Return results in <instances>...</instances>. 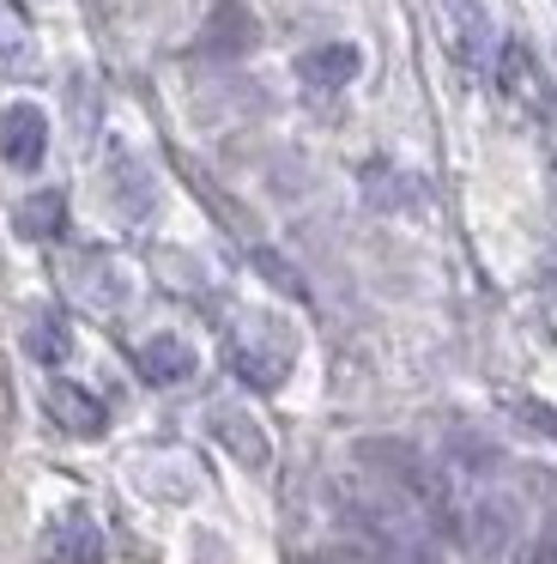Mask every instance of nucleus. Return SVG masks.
<instances>
[{
    "label": "nucleus",
    "mask_w": 557,
    "mask_h": 564,
    "mask_svg": "<svg viewBox=\"0 0 557 564\" xmlns=\"http://www.w3.org/2000/svg\"><path fill=\"white\" fill-rule=\"evenodd\" d=\"M103 558V534L85 510H61L36 534V564H97Z\"/></svg>",
    "instance_id": "7ed1b4c3"
},
{
    "label": "nucleus",
    "mask_w": 557,
    "mask_h": 564,
    "mask_svg": "<svg viewBox=\"0 0 557 564\" xmlns=\"http://www.w3.org/2000/svg\"><path fill=\"white\" fill-rule=\"evenodd\" d=\"M448 13V37H455L460 62L467 67H491L496 62V19L484 0H443Z\"/></svg>",
    "instance_id": "20e7f679"
},
{
    "label": "nucleus",
    "mask_w": 557,
    "mask_h": 564,
    "mask_svg": "<svg viewBox=\"0 0 557 564\" xmlns=\"http://www.w3.org/2000/svg\"><path fill=\"white\" fill-rule=\"evenodd\" d=\"M358 467L375 479V486L394 491L400 503H412V510H418L430 528H448V534L460 528V510H455V498H448L443 467H430L418 449H412V443H400V437H363L358 443Z\"/></svg>",
    "instance_id": "f257e3e1"
},
{
    "label": "nucleus",
    "mask_w": 557,
    "mask_h": 564,
    "mask_svg": "<svg viewBox=\"0 0 557 564\" xmlns=\"http://www.w3.org/2000/svg\"><path fill=\"white\" fill-rule=\"evenodd\" d=\"M43 406L55 413V425L67 431V437H85V443L103 437V425H109V419H103V401H97V394H85L79 382H61V377L43 389Z\"/></svg>",
    "instance_id": "423d86ee"
},
{
    "label": "nucleus",
    "mask_w": 557,
    "mask_h": 564,
    "mask_svg": "<svg viewBox=\"0 0 557 564\" xmlns=\"http://www.w3.org/2000/svg\"><path fill=\"white\" fill-rule=\"evenodd\" d=\"M230 365H237V377L249 382V389H278L291 370V352H266V346L254 340H237L230 346Z\"/></svg>",
    "instance_id": "9b49d317"
},
{
    "label": "nucleus",
    "mask_w": 557,
    "mask_h": 564,
    "mask_svg": "<svg viewBox=\"0 0 557 564\" xmlns=\"http://www.w3.org/2000/svg\"><path fill=\"white\" fill-rule=\"evenodd\" d=\"M218 443H225V449L237 455L242 467H266V462H273V443H266V431L254 425V419H242V413H218Z\"/></svg>",
    "instance_id": "9d476101"
},
{
    "label": "nucleus",
    "mask_w": 557,
    "mask_h": 564,
    "mask_svg": "<svg viewBox=\"0 0 557 564\" xmlns=\"http://www.w3.org/2000/svg\"><path fill=\"white\" fill-rule=\"evenodd\" d=\"M254 13L242 7V0H218L212 7V19H206V37H200V50L206 55H249L254 50Z\"/></svg>",
    "instance_id": "0eeeda50"
},
{
    "label": "nucleus",
    "mask_w": 557,
    "mask_h": 564,
    "mask_svg": "<svg viewBox=\"0 0 557 564\" xmlns=\"http://www.w3.org/2000/svg\"><path fill=\"white\" fill-rule=\"evenodd\" d=\"M61 225H67V200H61L55 188H43V195H31L19 207V231L24 237H55Z\"/></svg>",
    "instance_id": "f8f14e48"
},
{
    "label": "nucleus",
    "mask_w": 557,
    "mask_h": 564,
    "mask_svg": "<svg viewBox=\"0 0 557 564\" xmlns=\"http://www.w3.org/2000/svg\"><path fill=\"white\" fill-rule=\"evenodd\" d=\"M24 346H31V358H43V365H61V358L73 352V334H67V322L43 316V322L31 328V340H24Z\"/></svg>",
    "instance_id": "ddd939ff"
},
{
    "label": "nucleus",
    "mask_w": 557,
    "mask_h": 564,
    "mask_svg": "<svg viewBox=\"0 0 557 564\" xmlns=\"http://www.w3.org/2000/svg\"><path fill=\"white\" fill-rule=\"evenodd\" d=\"M533 564H557V522L545 528V540L533 546Z\"/></svg>",
    "instance_id": "f3484780"
},
{
    "label": "nucleus",
    "mask_w": 557,
    "mask_h": 564,
    "mask_svg": "<svg viewBox=\"0 0 557 564\" xmlns=\"http://www.w3.org/2000/svg\"><path fill=\"white\" fill-rule=\"evenodd\" d=\"M363 195H370L375 207H406L412 183H406V176H394V171H382V164H370V171H363Z\"/></svg>",
    "instance_id": "4468645a"
},
{
    "label": "nucleus",
    "mask_w": 557,
    "mask_h": 564,
    "mask_svg": "<svg viewBox=\"0 0 557 564\" xmlns=\"http://www.w3.org/2000/svg\"><path fill=\"white\" fill-rule=\"evenodd\" d=\"M140 370H145V382H157V389L188 382L194 377V346L182 340V334H152V340L140 346Z\"/></svg>",
    "instance_id": "1a4fd4ad"
},
{
    "label": "nucleus",
    "mask_w": 557,
    "mask_h": 564,
    "mask_svg": "<svg viewBox=\"0 0 557 564\" xmlns=\"http://www.w3.org/2000/svg\"><path fill=\"white\" fill-rule=\"evenodd\" d=\"M515 406L527 413V425H533V431H545V437L557 443V406H545V401H515Z\"/></svg>",
    "instance_id": "2eb2a0df"
},
{
    "label": "nucleus",
    "mask_w": 557,
    "mask_h": 564,
    "mask_svg": "<svg viewBox=\"0 0 557 564\" xmlns=\"http://www.w3.org/2000/svg\"><path fill=\"white\" fill-rule=\"evenodd\" d=\"M358 67H363L358 43H321V50H309L297 62V74H303V86H315V91H339V86L358 79Z\"/></svg>",
    "instance_id": "6e6552de"
},
{
    "label": "nucleus",
    "mask_w": 557,
    "mask_h": 564,
    "mask_svg": "<svg viewBox=\"0 0 557 564\" xmlns=\"http://www.w3.org/2000/svg\"><path fill=\"white\" fill-rule=\"evenodd\" d=\"M254 261H261V268H266V280H273V285H285V292H291V285H297V280H291V273H285V261H278V256H254Z\"/></svg>",
    "instance_id": "dca6fc26"
},
{
    "label": "nucleus",
    "mask_w": 557,
    "mask_h": 564,
    "mask_svg": "<svg viewBox=\"0 0 557 564\" xmlns=\"http://www.w3.org/2000/svg\"><path fill=\"white\" fill-rule=\"evenodd\" d=\"M48 152V116L36 110V104H12L7 116H0V159L12 164V171H36Z\"/></svg>",
    "instance_id": "39448f33"
},
{
    "label": "nucleus",
    "mask_w": 557,
    "mask_h": 564,
    "mask_svg": "<svg viewBox=\"0 0 557 564\" xmlns=\"http://www.w3.org/2000/svg\"><path fill=\"white\" fill-rule=\"evenodd\" d=\"M460 534H467V546L479 552L484 564H503L509 552L521 546V498H509L503 486L472 491L467 510H460Z\"/></svg>",
    "instance_id": "f03ea898"
}]
</instances>
